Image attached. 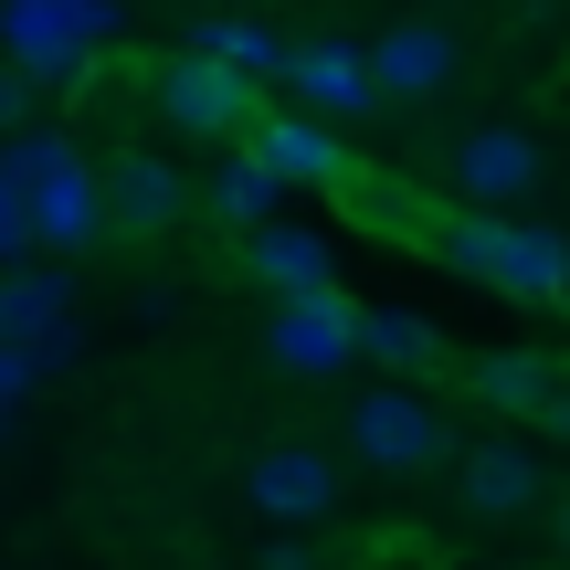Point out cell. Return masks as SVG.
Wrapping results in <instances>:
<instances>
[{"label": "cell", "instance_id": "6da1fadb", "mask_svg": "<svg viewBox=\"0 0 570 570\" xmlns=\"http://www.w3.org/2000/svg\"><path fill=\"white\" fill-rule=\"evenodd\" d=\"M0 180H11L21 223H32V244L85 254V244L106 233V180L75 159V138H53V127H11V148H0Z\"/></svg>", "mask_w": 570, "mask_h": 570}, {"label": "cell", "instance_id": "7a4b0ae2", "mask_svg": "<svg viewBox=\"0 0 570 570\" xmlns=\"http://www.w3.org/2000/svg\"><path fill=\"white\" fill-rule=\"evenodd\" d=\"M433 254H444L454 275L497 285V296H518V306H560V275H570L560 233H529V223H508V212H454V223L433 233Z\"/></svg>", "mask_w": 570, "mask_h": 570}, {"label": "cell", "instance_id": "3957f363", "mask_svg": "<svg viewBox=\"0 0 570 570\" xmlns=\"http://www.w3.org/2000/svg\"><path fill=\"white\" fill-rule=\"evenodd\" d=\"M148 96H159V127H169V138H254V117H265V106H254V75H244V63H223V53H202V42L169 53Z\"/></svg>", "mask_w": 570, "mask_h": 570}, {"label": "cell", "instance_id": "277c9868", "mask_svg": "<svg viewBox=\"0 0 570 570\" xmlns=\"http://www.w3.org/2000/svg\"><path fill=\"white\" fill-rule=\"evenodd\" d=\"M348 454L381 465V475H423V465L454 454V433H444V412H433L412 381H370L360 402H348Z\"/></svg>", "mask_w": 570, "mask_h": 570}, {"label": "cell", "instance_id": "5b68a950", "mask_svg": "<svg viewBox=\"0 0 570 570\" xmlns=\"http://www.w3.org/2000/svg\"><path fill=\"white\" fill-rule=\"evenodd\" d=\"M106 0H11L0 11V42H11V63L32 85H85V53H96V32H106Z\"/></svg>", "mask_w": 570, "mask_h": 570}, {"label": "cell", "instance_id": "8992f818", "mask_svg": "<svg viewBox=\"0 0 570 570\" xmlns=\"http://www.w3.org/2000/svg\"><path fill=\"white\" fill-rule=\"evenodd\" d=\"M444 180H454L465 212H508V202H529V190L550 180V148L518 138V127H475V138L444 148Z\"/></svg>", "mask_w": 570, "mask_h": 570}, {"label": "cell", "instance_id": "52a82bcc", "mask_svg": "<svg viewBox=\"0 0 570 570\" xmlns=\"http://www.w3.org/2000/svg\"><path fill=\"white\" fill-rule=\"evenodd\" d=\"M265 348H275L285 370H306V381H327V370L360 360V306H348L338 285H317V296H275Z\"/></svg>", "mask_w": 570, "mask_h": 570}, {"label": "cell", "instance_id": "ba28073f", "mask_svg": "<svg viewBox=\"0 0 570 570\" xmlns=\"http://www.w3.org/2000/svg\"><path fill=\"white\" fill-rule=\"evenodd\" d=\"M454 75H465V32H454V21H391V32L370 42V85L402 96V106L444 96Z\"/></svg>", "mask_w": 570, "mask_h": 570}, {"label": "cell", "instance_id": "9c48e42d", "mask_svg": "<svg viewBox=\"0 0 570 570\" xmlns=\"http://www.w3.org/2000/svg\"><path fill=\"white\" fill-rule=\"evenodd\" d=\"M254 169H265L275 190H348L360 169H348V148L327 138L317 117H254V148H244Z\"/></svg>", "mask_w": 570, "mask_h": 570}, {"label": "cell", "instance_id": "30bf717a", "mask_svg": "<svg viewBox=\"0 0 570 570\" xmlns=\"http://www.w3.org/2000/svg\"><path fill=\"white\" fill-rule=\"evenodd\" d=\"M0 338H21L42 370H63V360H75V285L11 265V275H0Z\"/></svg>", "mask_w": 570, "mask_h": 570}, {"label": "cell", "instance_id": "8fae6325", "mask_svg": "<svg viewBox=\"0 0 570 570\" xmlns=\"http://www.w3.org/2000/svg\"><path fill=\"white\" fill-rule=\"evenodd\" d=\"M244 497L265 518H285V529H306V518L338 508V465H327L317 444H265V454H254V475H244Z\"/></svg>", "mask_w": 570, "mask_h": 570}, {"label": "cell", "instance_id": "7c38bea8", "mask_svg": "<svg viewBox=\"0 0 570 570\" xmlns=\"http://www.w3.org/2000/svg\"><path fill=\"white\" fill-rule=\"evenodd\" d=\"M190 212V180L159 159V148H127L117 169H106V223H127V233H159V223H180Z\"/></svg>", "mask_w": 570, "mask_h": 570}, {"label": "cell", "instance_id": "4fadbf2b", "mask_svg": "<svg viewBox=\"0 0 570 570\" xmlns=\"http://www.w3.org/2000/svg\"><path fill=\"white\" fill-rule=\"evenodd\" d=\"M454 497H465L475 518L539 508V454L529 444H465V454H454Z\"/></svg>", "mask_w": 570, "mask_h": 570}, {"label": "cell", "instance_id": "5bb4252c", "mask_svg": "<svg viewBox=\"0 0 570 570\" xmlns=\"http://www.w3.org/2000/svg\"><path fill=\"white\" fill-rule=\"evenodd\" d=\"M465 391L497 402V412H539V423H550V402L570 391V370L539 360V348H487V360H465Z\"/></svg>", "mask_w": 570, "mask_h": 570}, {"label": "cell", "instance_id": "9a60e30c", "mask_svg": "<svg viewBox=\"0 0 570 570\" xmlns=\"http://www.w3.org/2000/svg\"><path fill=\"white\" fill-rule=\"evenodd\" d=\"M360 360L402 370V381H433L444 370V327L412 317V306H360Z\"/></svg>", "mask_w": 570, "mask_h": 570}, {"label": "cell", "instance_id": "2e32d148", "mask_svg": "<svg viewBox=\"0 0 570 570\" xmlns=\"http://www.w3.org/2000/svg\"><path fill=\"white\" fill-rule=\"evenodd\" d=\"M244 265L265 275L275 296H317V285H327V244H317V233H296V223L275 212L265 233H244Z\"/></svg>", "mask_w": 570, "mask_h": 570}, {"label": "cell", "instance_id": "e0dca14e", "mask_svg": "<svg viewBox=\"0 0 570 570\" xmlns=\"http://www.w3.org/2000/svg\"><path fill=\"white\" fill-rule=\"evenodd\" d=\"M285 85H296V96H317V106H370V96H381L360 42H306V53H285Z\"/></svg>", "mask_w": 570, "mask_h": 570}, {"label": "cell", "instance_id": "ac0fdd59", "mask_svg": "<svg viewBox=\"0 0 570 570\" xmlns=\"http://www.w3.org/2000/svg\"><path fill=\"white\" fill-rule=\"evenodd\" d=\"M275 202H285V190H275L254 159H233L223 180H212V212H223V223H244V233H265V223H275Z\"/></svg>", "mask_w": 570, "mask_h": 570}, {"label": "cell", "instance_id": "d6986e66", "mask_svg": "<svg viewBox=\"0 0 570 570\" xmlns=\"http://www.w3.org/2000/svg\"><path fill=\"white\" fill-rule=\"evenodd\" d=\"M202 53H223V63H244V75H285V53L265 32H254V21H212L202 32Z\"/></svg>", "mask_w": 570, "mask_h": 570}, {"label": "cell", "instance_id": "ffe728a7", "mask_svg": "<svg viewBox=\"0 0 570 570\" xmlns=\"http://www.w3.org/2000/svg\"><path fill=\"white\" fill-rule=\"evenodd\" d=\"M32 381H42V360L21 338H0V433H11V402H32Z\"/></svg>", "mask_w": 570, "mask_h": 570}, {"label": "cell", "instance_id": "44dd1931", "mask_svg": "<svg viewBox=\"0 0 570 570\" xmlns=\"http://www.w3.org/2000/svg\"><path fill=\"white\" fill-rule=\"evenodd\" d=\"M21 106H32V75L11 63V75H0V127H21Z\"/></svg>", "mask_w": 570, "mask_h": 570}, {"label": "cell", "instance_id": "7402d4cb", "mask_svg": "<svg viewBox=\"0 0 570 570\" xmlns=\"http://www.w3.org/2000/svg\"><path fill=\"white\" fill-rule=\"evenodd\" d=\"M265 570H327V560H306V550H275V560H265Z\"/></svg>", "mask_w": 570, "mask_h": 570}, {"label": "cell", "instance_id": "603a6c76", "mask_svg": "<svg viewBox=\"0 0 570 570\" xmlns=\"http://www.w3.org/2000/svg\"><path fill=\"white\" fill-rule=\"evenodd\" d=\"M550 433H570V391H560V402H550Z\"/></svg>", "mask_w": 570, "mask_h": 570}, {"label": "cell", "instance_id": "cb8c5ba5", "mask_svg": "<svg viewBox=\"0 0 570 570\" xmlns=\"http://www.w3.org/2000/svg\"><path fill=\"white\" fill-rule=\"evenodd\" d=\"M560 306H570V275H560Z\"/></svg>", "mask_w": 570, "mask_h": 570}]
</instances>
